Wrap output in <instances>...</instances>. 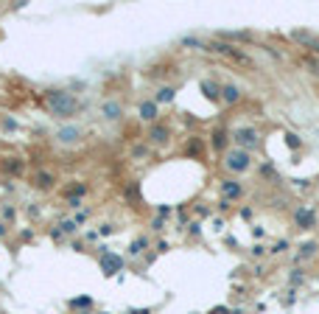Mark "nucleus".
I'll return each instance as SVG.
<instances>
[{
  "label": "nucleus",
  "instance_id": "obj_1",
  "mask_svg": "<svg viewBox=\"0 0 319 314\" xmlns=\"http://www.w3.org/2000/svg\"><path fill=\"white\" fill-rule=\"evenodd\" d=\"M45 107H48V112L53 118L67 121V118H73L81 110V101L70 90H64V87H53V90L45 93Z\"/></svg>",
  "mask_w": 319,
  "mask_h": 314
},
{
  "label": "nucleus",
  "instance_id": "obj_2",
  "mask_svg": "<svg viewBox=\"0 0 319 314\" xmlns=\"http://www.w3.org/2000/svg\"><path fill=\"white\" fill-rule=\"evenodd\" d=\"M204 51L218 53V56L230 59V62H235V65H244V68H255V59H252L244 48L230 45V43H224V39H210V43H204Z\"/></svg>",
  "mask_w": 319,
  "mask_h": 314
},
{
  "label": "nucleus",
  "instance_id": "obj_3",
  "mask_svg": "<svg viewBox=\"0 0 319 314\" xmlns=\"http://www.w3.org/2000/svg\"><path fill=\"white\" fill-rule=\"evenodd\" d=\"M230 138H233L235 149H244V152H255L261 149V132H258L255 127H235L233 132H230Z\"/></svg>",
  "mask_w": 319,
  "mask_h": 314
},
{
  "label": "nucleus",
  "instance_id": "obj_4",
  "mask_svg": "<svg viewBox=\"0 0 319 314\" xmlns=\"http://www.w3.org/2000/svg\"><path fill=\"white\" fill-rule=\"evenodd\" d=\"M221 163H224V169H227L233 177H238V174H246V171L252 169V155H249V152H244V149H235V146H233V149L224 155Z\"/></svg>",
  "mask_w": 319,
  "mask_h": 314
},
{
  "label": "nucleus",
  "instance_id": "obj_5",
  "mask_svg": "<svg viewBox=\"0 0 319 314\" xmlns=\"http://www.w3.org/2000/svg\"><path fill=\"white\" fill-rule=\"evenodd\" d=\"M53 140H56L59 146H64V149H73V146H79L81 140H84V129H81L79 123H62V127L56 129V135H53Z\"/></svg>",
  "mask_w": 319,
  "mask_h": 314
},
{
  "label": "nucleus",
  "instance_id": "obj_6",
  "mask_svg": "<svg viewBox=\"0 0 319 314\" xmlns=\"http://www.w3.org/2000/svg\"><path fill=\"white\" fill-rule=\"evenodd\" d=\"M218 191H221V199H227V202H238V199H244L246 185H244V182H238V177H224V180L218 182Z\"/></svg>",
  "mask_w": 319,
  "mask_h": 314
},
{
  "label": "nucleus",
  "instance_id": "obj_7",
  "mask_svg": "<svg viewBox=\"0 0 319 314\" xmlns=\"http://www.w3.org/2000/svg\"><path fill=\"white\" fill-rule=\"evenodd\" d=\"M146 143L149 146H168L171 143V127L165 121H157V123H151L149 129H146Z\"/></svg>",
  "mask_w": 319,
  "mask_h": 314
},
{
  "label": "nucleus",
  "instance_id": "obj_8",
  "mask_svg": "<svg viewBox=\"0 0 319 314\" xmlns=\"http://www.w3.org/2000/svg\"><path fill=\"white\" fill-rule=\"evenodd\" d=\"M98 264H101V272L106 278H112V275H118V272L123 269V258L118 256V253H112L109 247H101V258H98Z\"/></svg>",
  "mask_w": 319,
  "mask_h": 314
},
{
  "label": "nucleus",
  "instance_id": "obj_9",
  "mask_svg": "<svg viewBox=\"0 0 319 314\" xmlns=\"http://www.w3.org/2000/svg\"><path fill=\"white\" fill-rule=\"evenodd\" d=\"M56 182H59V177L53 174L51 169H37V171H34V177H31V185L37 188V191H53Z\"/></svg>",
  "mask_w": 319,
  "mask_h": 314
},
{
  "label": "nucleus",
  "instance_id": "obj_10",
  "mask_svg": "<svg viewBox=\"0 0 319 314\" xmlns=\"http://www.w3.org/2000/svg\"><path fill=\"white\" fill-rule=\"evenodd\" d=\"M294 224H297L300 230H314L316 227V211L308 208V205H300V208L294 211Z\"/></svg>",
  "mask_w": 319,
  "mask_h": 314
},
{
  "label": "nucleus",
  "instance_id": "obj_11",
  "mask_svg": "<svg viewBox=\"0 0 319 314\" xmlns=\"http://www.w3.org/2000/svg\"><path fill=\"white\" fill-rule=\"evenodd\" d=\"M138 118H140L143 123H149V127H151V123H157V121H160V104L154 101V98H146V101H140V104H138Z\"/></svg>",
  "mask_w": 319,
  "mask_h": 314
},
{
  "label": "nucleus",
  "instance_id": "obj_12",
  "mask_svg": "<svg viewBox=\"0 0 319 314\" xmlns=\"http://www.w3.org/2000/svg\"><path fill=\"white\" fill-rule=\"evenodd\" d=\"M101 118H104V121H109V123L121 121V118H123V104L118 101V98H106V101L101 104Z\"/></svg>",
  "mask_w": 319,
  "mask_h": 314
},
{
  "label": "nucleus",
  "instance_id": "obj_13",
  "mask_svg": "<svg viewBox=\"0 0 319 314\" xmlns=\"http://www.w3.org/2000/svg\"><path fill=\"white\" fill-rule=\"evenodd\" d=\"M230 140H233V138H230V132L224 127H216L210 132V146L216 152H221V155H227V152H230Z\"/></svg>",
  "mask_w": 319,
  "mask_h": 314
},
{
  "label": "nucleus",
  "instance_id": "obj_14",
  "mask_svg": "<svg viewBox=\"0 0 319 314\" xmlns=\"http://www.w3.org/2000/svg\"><path fill=\"white\" fill-rule=\"evenodd\" d=\"M316 256H319V241L311 239V241H300L294 258H297V264H303V261H314Z\"/></svg>",
  "mask_w": 319,
  "mask_h": 314
},
{
  "label": "nucleus",
  "instance_id": "obj_15",
  "mask_svg": "<svg viewBox=\"0 0 319 314\" xmlns=\"http://www.w3.org/2000/svg\"><path fill=\"white\" fill-rule=\"evenodd\" d=\"M87 191H90V185H87V182L73 180L70 185H64V188H62V197L67 199V202H70V199H84V197H87Z\"/></svg>",
  "mask_w": 319,
  "mask_h": 314
},
{
  "label": "nucleus",
  "instance_id": "obj_16",
  "mask_svg": "<svg viewBox=\"0 0 319 314\" xmlns=\"http://www.w3.org/2000/svg\"><path fill=\"white\" fill-rule=\"evenodd\" d=\"M241 87L238 85H233V81H227V85H221V104H227V107H233V104H238L241 101Z\"/></svg>",
  "mask_w": 319,
  "mask_h": 314
},
{
  "label": "nucleus",
  "instance_id": "obj_17",
  "mask_svg": "<svg viewBox=\"0 0 319 314\" xmlns=\"http://www.w3.org/2000/svg\"><path fill=\"white\" fill-rule=\"evenodd\" d=\"M146 250H151V239H149V236H134L132 244L126 247V256L138 258V256H143Z\"/></svg>",
  "mask_w": 319,
  "mask_h": 314
},
{
  "label": "nucleus",
  "instance_id": "obj_18",
  "mask_svg": "<svg viewBox=\"0 0 319 314\" xmlns=\"http://www.w3.org/2000/svg\"><path fill=\"white\" fill-rule=\"evenodd\" d=\"M0 169H3L6 174H11V177H20L22 171H26V160H22V157H3Z\"/></svg>",
  "mask_w": 319,
  "mask_h": 314
},
{
  "label": "nucleus",
  "instance_id": "obj_19",
  "mask_svg": "<svg viewBox=\"0 0 319 314\" xmlns=\"http://www.w3.org/2000/svg\"><path fill=\"white\" fill-rule=\"evenodd\" d=\"M202 93H204V98H208V101H221V85H218V81H213V79H204L202 81Z\"/></svg>",
  "mask_w": 319,
  "mask_h": 314
},
{
  "label": "nucleus",
  "instance_id": "obj_20",
  "mask_svg": "<svg viewBox=\"0 0 319 314\" xmlns=\"http://www.w3.org/2000/svg\"><path fill=\"white\" fill-rule=\"evenodd\" d=\"M174 98H176V87H174V85H163V87L154 93V101H157V104H171Z\"/></svg>",
  "mask_w": 319,
  "mask_h": 314
},
{
  "label": "nucleus",
  "instance_id": "obj_21",
  "mask_svg": "<svg viewBox=\"0 0 319 314\" xmlns=\"http://www.w3.org/2000/svg\"><path fill=\"white\" fill-rule=\"evenodd\" d=\"M185 155L202 160L204 157V140L202 138H191V140H188V146H185Z\"/></svg>",
  "mask_w": 319,
  "mask_h": 314
},
{
  "label": "nucleus",
  "instance_id": "obj_22",
  "mask_svg": "<svg viewBox=\"0 0 319 314\" xmlns=\"http://www.w3.org/2000/svg\"><path fill=\"white\" fill-rule=\"evenodd\" d=\"M314 37H316V34H314V31H308V28H294V31H291V39H294V43H300L303 48H308Z\"/></svg>",
  "mask_w": 319,
  "mask_h": 314
},
{
  "label": "nucleus",
  "instance_id": "obj_23",
  "mask_svg": "<svg viewBox=\"0 0 319 314\" xmlns=\"http://www.w3.org/2000/svg\"><path fill=\"white\" fill-rule=\"evenodd\" d=\"M305 278H308V272H305L303 266H294V269L288 272V283H291V289L303 286V283H305Z\"/></svg>",
  "mask_w": 319,
  "mask_h": 314
},
{
  "label": "nucleus",
  "instance_id": "obj_24",
  "mask_svg": "<svg viewBox=\"0 0 319 314\" xmlns=\"http://www.w3.org/2000/svg\"><path fill=\"white\" fill-rule=\"evenodd\" d=\"M67 306H70V309H79V311H90L93 309V298H90V295H81V298L67 300Z\"/></svg>",
  "mask_w": 319,
  "mask_h": 314
},
{
  "label": "nucleus",
  "instance_id": "obj_25",
  "mask_svg": "<svg viewBox=\"0 0 319 314\" xmlns=\"http://www.w3.org/2000/svg\"><path fill=\"white\" fill-rule=\"evenodd\" d=\"M129 155H132V160H146V157L151 155V146L146 143V140H143V143H134V146H132V152H129Z\"/></svg>",
  "mask_w": 319,
  "mask_h": 314
},
{
  "label": "nucleus",
  "instance_id": "obj_26",
  "mask_svg": "<svg viewBox=\"0 0 319 314\" xmlns=\"http://www.w3.org/2000/svg\"><path fill=\"white\" fill-rule=\"evenodd\" d=\"M56 227L62 230V236H64V239H67V236H76V233H79V224H76L73 219H62V222H59Z\"/></svg>",
  "mask_w": 319,
  "mask_h": 314
},
{
  "label": "nucleus",
  "instance_id": "obj_27",
  "mask_svg": "<svg viewBox=\"0 0 319 314\" xmlns=\"http://www.w3.org/2000/svg\"><path fill=\"white\" fill-rule=\"evenodd\" d=\"M123 197L132 199V202H138V199H140V188H138V182H129V185L123 188Z\"/></svg>",
  "mask_w": 319,
  "mask_h": 314
},
{
  "label": "nucleus",
  "instance_id": "obj_28",
  "mask_svg": "<svg viewBox=\"0 0 319 314\" xmlns=\"http://www.w3.org/2000/svg\"><path fill=\"white\" fill-rule=\"evenodd\" d=\"M286 146L291 152H297L300 146H303V140H300V135H294V132H286Z\"/></svg>",
  "mask_w": 319,
  "mask_h": 314
},
{
  "label": "nucleus",
  "instance_id": "obj_29",
  "mask_svg": "<svg viewBox=\"0 0 319 314\" xmlns=\"http://www.w3.org/2000/svg\"><path fill=\"white\" fill-rule=\"evenodd\" d=\"M0 216H3V222H14V219H17V208L3 205V208H0Z\"/></svg>",
  "mask_w": 319,
  "mask_h": 314
},
{
  "label": "nucleus",
  "instance_id": "obj_30",
  "mask_svg": "<svg viewBox=\"0 0 319 314\" xmlns=\"http://www.w3.org/2000/svg\"><path fill=\"white\" fill-rule=\"evenodd\" d=\"M90 216H93V211H90V208H81V211H76L73 222H76V224H79V227H81V224H84V222H87V219H90Z\"/></svg>",
  "mask_w": 319,
  "mask_h": 314
},
{
  "label": "nucleus",
  "instance_id": "obj_31",
  "mask_svg": "<svg viewBox=\"0 0 319 314\" xmlns=\"http://www.w3.org/2000/svg\"><path fill=\"white\" fill-rule=\"evenodd\" d=\"M305 68H308L311 73L319 79V56H305Z\"/></svg>",
  "mask_w": 319,
  "mask_h": 314
},
{
  "label": "nucleus",
  "instance_id": "obj_32",
  "mask_svg": "<svg viewBox=\"0 0 319 314\" xmlns=\"http://www.w3.org/2000/svg\"><path fill=\"white\" fill-rule=\"evenodd\" d=\"M288 247H291V241H288V239H280L275 247H271V253H275V256H283V253H286Z\"/></svg>",
  "mask_w": 319,
  "mask_h": 314
},
{
  "label": "nucleus",
  "instance_id": "obj_33",
  "mask_svg": "<svg viewBox=\"0 0 319 314\" xmlns=\"http://www.w3.org/2000/svg\"><path fill=\"white\" fill-rule=\"evenodd\" d=\"M188 236H193V239H202V224H199V222H188Z\"/></svg>",
  "mask_w": 319,
  "mask_h": 314
},
{
  "label": "nucleus",
  "instance_id": "obj_34",
  "mask_svg": "<svg viewBox=\"0 0 319 314\" xmlns=\"http://www.w3.org/2000/svg\"><path fill=\"white\" fill-rule=\"evenodd\" d=\"M0 127H3L6 132H17V127H20V123H17L14 118H3V121H0Z\"/></svg>",
  "mask_w": 319,
  "mask_h": 314
},
{
  "label": "nucleus",
  "instance_id": "obj_35",
  "mask_svg": "<svg viewBox=\"0 0 319 314\" xmlns=\"http://www.w3.org/2000/svg\"><path fill=\"white\" fill-rule=\"evenodd\" d=\"M151 230H154V233H163V230H165V219L154 216V219H151Z\"/></svg>",
  "mask_w": 319,
  "mask_h": 314
},
{
  "label": "nucleus",
  "instance_id": "obj_36",
  "mask_svg": "<svg viewBox=\"0 0 319 314\" xmlns=\"http://www.w3.org/2000/svg\"><path fill=\"white\" fill-rule=\"evenodd\" d=\"M109 233H115V224H112V222H106V224L98 227V236H109Z\"/></svg>",
  "mask_w": 319,
  "mask_h": 314
},
{
  "label": "nucleus",
  "instance_id": "obj_37",
  "mask_svg": "<svg viewBox=\"0 0 319 314\" xmlns=\"http://www.w3.org/2000/svg\"><path fill=\"white\" fill-rule=\"evenodd\" d=\"M171 213H174V208H168V205H157V216H163V219H168Z\"/></svg>",
  "mask_w": 319,
  "mask_h": 314
},
{
  "label": "nucleus",
  "instance_id": "obj_38",
  "mask_svg": "<svg viewBox=\"0 0 319 314\" xmlns=\"http://www.w3.org/2000/svg\"><path fill=\"white\" fill-rule=\"evenodd\" d=\"M261 177H271V180H275V169H271L269 163H266V165H261Z\"/></svg>",
  "mask_w": 319,
  "mask_h": 314
},
{
  "label": "nucleus",
  "instance_id": "obj_39",
  "mask_svg": "<svg viewBox=\"0 0 319 314\" xmlns=\"http://www.w3.org/2000/svg\"><path fill=\"white\" fill-rule=\"evenodd\" d=\"M252 256H255V258H263V256H266V247H263V244H255V247H252Z\"/></svg>",
  "mask_w": 319,
  "mask_h": 314
},
{
  "label": "nucleus",
  "instance_id": "obj_40",
  "mask_svg": "<svg viewBox=\"0 0 319 314\" xmlns=\"http://www.w3.org/2000/svg\"><path fill=\"white\" fill-rule=\"evenodd\" d=\"M233 309H230V306H216V309H213L210 314H230Z\"/></svg>",
  "mask_w": 319,
  "mask_h": 314
},
{
  "label": "nucleus",
  "instance_id": "obj_41",
  "mask_svg": "<svg viewBox=\"0 0 319 314\" xmlns=\"http://www.w3.org/2000/svg\"><path fill=\"white\" fill-rule=\"evenodd\" d=\"M218 211H221V213L230 211V202H227V199H218Z\"/></svg>",
  "mask_w": 319,
  "mask_h": 314
},
{
  "label": "nucleus",
  "instance_id": "obj_42",
  "mask_svg": "<svg viewBox=\"0 0 319 314\" xmlns=\"http://www.w3.org/2000/svg\"><path fill=\"white\" fill-rule=\"evenodd\" d=\"M196 213H199V216H208V213H210V208H208V205H199V208H196Z\"/></svg>",
  "mask_w": 319,
  "mask_h": 314
},
{
  "label": "nucleus",
  "instance_id": "obj_43",
  "mask_svg": "<svg viewBox=\"0 0 319 314\" xmlns=\"http://www.w3.org/2000/svg\"><path fill=\"white\" fill-rule=\"evenodd\" d=\"M9 236V227H6V222H0V239H6Z\"/></svg>",
  "mask_w": 319,
  "mask_h": 314
},
{
  "label": "nucleus",
  "instance_id": "obj_44",
  "mask_svg": "<svg viewBox=\"0 0 319 314\" xmlns=\"http://www.w3.org/2000/svg\"><path fill=\"white\" fill-rule=\"evenodd\" d=\"M168 250V241H157V253H165Z\"/></svg>",
  "mask_w": 319,
  "mask_h": 314
},
{
  "label": "nucleus",
  "instance_id": "obj_45",
  "mask_svg": "<svg viewBox=\"0 0 319 314\" xmlns=\"http://www.w3.org/2000/svg\"><path fill=\"white\" fill-rule=\"evenodd\" d=\"M230 314H244V309H233V311H230Z\"/></svg>",
  "mask_w": 319,
  "mask_h": 314
},
{
  "label": "nucleus",
  "instance_id": "obj_46",
  "mask_svg": "<svg viewBox=\"0 0 319 314\" xmlns=\"http://www.w3.org/2000/svg\"><path fill=\"white\" fill-rule=\"evenodd\" d=\"M73 314H90V311H73Z\"/></svg>",
  "mask_w": 319,
  "mask_h": 314
}]
</instances>
